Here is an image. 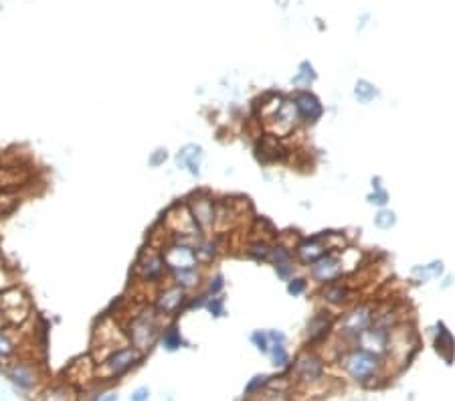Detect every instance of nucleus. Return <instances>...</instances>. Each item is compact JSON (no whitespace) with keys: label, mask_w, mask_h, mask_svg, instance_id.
I'll return each instance as SVG.
<instances>
[{"label":"nucleus","mask_w":455,"mask_h":401,"mask_svg":"<svg viewBox=\"0 0 455 401\" xmlns=\"http://www.w3.org/2000/svg\"><path fill=\"white\" fill-rule=\"evenodd\" d=\"M205 310H208V314H211L213 318H223V316L227 314V310H225V298L223 296L208 298Z\"/></svg>","instance_id":"29"},{"label":"nucleus","mask_w":455,"mask_h":401,"mask_svg":"<svg viewBox=\"0 0 455 401\" xmlns=\"http://www.w3.org/2000/svg\"><path fill=\"white\" fill-rule=\"evenodd\" d=\"M35 401H75V395L69 385H53L47 387L43 393H39V397Z\"/></svg>","instance_id":"23"},{"label":"nucleus","mask_w":455,"mask_h":401,"mask_svg":"<svg viewBox=\"0 0 455 401\" xmlns=\"http://www.w3.org/2000/svg\"><path fill=\"white\" fill-rule=\"evenodd\" d=\"M271 124H273V130L278 136H285V134H290L292 130H295V126L302 122L300 120V114H297V107H295L294 100L292 98H285L281 105H279V110L271 116Z\"/></svg>","instance_id":"14"},{"label":"nucleus","mask_w":455,"mask_h":401,"mask_svg":"<svg viewBox=\"0 0 455 401\" xmlns=\"http://www.w3.org/2000/svg\"><path fill=\"white\" fill-rule=\"evenodd\" d=\"M294 369L297 379H302V381H316V379L322 377L324 363L318 355H314V353H304V355H300L295 359Z\"/></svg>","instance_id":"16"},{"label":"nucleus","mask_w":455,"mask_h":401,"mask_svg":"<svg viewBox=\"0 0 455 401\" xmlns=\"http://www.w3.org/2000/svg\"><path fill=\"white\" fill-rule=\"evenodd\" d=\"M308 290V280L306 278H292L290 282H288V292L292 294V296H302L304 292Z\"/></svg>","instance_id":"36"},{"label":"nucleus","mask_w":455,"mask_h":401,"mask_svg":"<svg viewBox=\"0 0 455 401\" xmlns=\"http://www.w3.org/2000/svg\"><path fill=\"white\" fill-rule=\"evenodd\" d=\"M194 252H196V257H199L201 267L208 266V264H213V262L217 260V255H219L220 239L217 238V236H205V238L201 239V243L194 248Z\"/></svg>","instance_id":"19"},{"label":"nucleus","mask_w":455,"mask_h":401,"mask_svg":"<svg viewBox=\"0 0 455 401\" xmlns=\"http://www.w3.org/2000/svg\"><path fill=\"white\" fill-rule=\"evenodd\" d=\"M16 342L13 341V337H11V332H8V328L0 327V359L4 361V359H13L16 355Z\"/></svg>","instance_id":"25"},{"label":"nucleus","mask_w":455,"mask_h":401,"mask_svg":"<svg viewBox=\"0 0 455 401\" xmlns=\"http://www.w3.org/2000/svg\"><path fill=\"white\" fill-rule=\"evenodd\" d=\"M295 107H297V114H300V120L304 124H316L318 120L322 118L324 114V105L322 102L318 100V95H314L309 89H297L294 95Z\"/></svg>","instance_id":"11"},{"label":"nucleus","mask_w":455,"mask_h":401,"mask_svg":"<svg viewBox=\"0 0 455 401\" xmlns=\"http://www.w3.org/2000/svg\"><path fill=\"white\" fill-rule=\"evenodd\" d=\"M164 227L168 229V236H196V233H201L199 227L192 221L187 199L177 201L172 207H168V211L164 213Z\"/></svg>","instance_id":"9"},{"label":"nucleus","mask_w":455,"mask_h":401,"mask_svg":"<svg viewBox=\"0 0 455 401\" xmlns=\"http://www.w3.org/2000/svg\"><path fill=\"white\" fill-rule=\"evenodd\" d=\"M271 252H273V243H269L267 239H255L247 243L245 248V255L253 260V262H271Z\"/></svg>","instance_id":"22"},{"label":"nucleus","mask_w":455,"mask_h":401,"mask_svg":"<svg viewBox=\"0 0 455 401\" xmlns=\"http://www.w3.org/2000/svg\"><path fill=\"white\" fill-rule=\"evenodd\" d=\"M354 95L360 100V102H370V100H374V95H377V89L372 88L368 81H358L356 83V89H354Z\"/></svg>","instance_id":"30"},{"label":"nucleus","mask_w":455,"mask_h":401,"mask_svg":"<svg viewBox=\"0 0 455 401\" xmlns=\"http://www.w3.org/2000/svg\"><path fill=\"white\" fill-rule=\"evenodd\" d=\"M294 252L300 262H304L306 266H312L314 262H318L322 255L332 252V250H330V245H328L326 233H322V236H314V238H304L295 245Z\"/></svg>","instance_id":"12"},{"label":"nucleus","mask_w":455,"mask_h":401,"mask_svg":"<svg viewBox=\"0 0 455 401\" xmlns=\"http://www.w3.org/2000/svg\"><path fill=\"white\" fill-rule=\"evenodd\" d=\"M15 272H13V267L8 266L2 257H0V292H4V290H8L11 286H15Z\"/></svg>","instance_id":"28"},{"label":"nucleus","mask_w":455,"mask_h":401,"mask_svg":"<svg viewBox=\"0 0 455 401\" xmlns=\"http://www.w3.org/2000/svg\"><path fill=\"white\" fill-rule=\"evenodd\" d=\"M251 342H253L255 349L261 351V353H269V349H271V342H269V337H267L265 330H255V332L251 335Z\"/></svg>","instance_id":"33"},{"label":"nucleus","mask_w":455,"mask_h":401,"mask_svg":"<svg viewBox=\"0 0 455 401\" xmlns=\"http://www.w3.org/2000/svg\"><path fill=\"white\" fill-rule=\"evenodd\" d=\"M160 253L164 257V264L168 272H180V269H191V267H201L199 257L192 245H187L175 238H166L160 245Z\"/></svg>","instance_id":"7"},{"label":"nucleus","mask_w":455,"mask_h":401,"mask_svg":"<svg viewBox=\"0 0 455 401\" xmlns=\"http://www.w3.org/2000/svg\"><path fill=\"white\" fill-rule=\"evenodd\" d=\"M205 290L206 294L211 298L215 296H220L223 294V290H225V276L220 274V272H217V274H213V276H208L205 280Z\"/></svg>","instance_id":"26"},{"label":"nucleus","mask_w":455,"mask_h":401,"mask_svg":"<svg viewBox=\"0 0 455 401\" xmlns=\"http://www.w3.org/2000/svg\"><path fill=\"white\" fill-rule=\"evenodd\" d=\"M160 347L164 351H168V353H177L180 349H184L189 342L184 341V337H182V332L178 330L177 325H170V327H164L160 335Z\"/></svg>","instance_id":"20"},{"label":"nucleus","mask_w":455,"mask_h":401,"mask_svg":"<svg viewBox=\"0 0 455 401\" xmlns=\"http://www.w3.org/2000/svg\"><path fill=\"white\" fill-rule=\"evenodd\" d=\"M203 161H205V149L201 144H194V142L184 144L177 152V156H175V163H177L178 168H184L194 178L201 177V164H203Z\"/></svg>","instance_id":"13"},{"label":"nucleus","mask_w":455,"mask_h":401,"mask_svg":"<svg viewBox=\"0 0 455 401\" xmlns=\"http://www.w3.org/2000/svg\"><path fill=\"white\" fill-rule=\"evenodd\" d=\"M4 377L23 393H32L41 385L43 373L39 363L27 361V359H6V365H2Z\"/></svg>","instance_id":"4"},{"label":"nucleus","mask_w":455,"mask_h":401,"mask_svg":"<svg viewBox=\"0 0 455 401\" xmlns=\"http://www.w3.org/2000/svg\"><path fill=\"white\" fill-rule=\"evenodd\" d=\"M316 79H318V74L314 71V65H312L309 61H302L300 67H297V74H295V77L292 79V83H294V86H302L300 89H304L308 88V86H312Z\"/></svg>","instance_id":"24"},{"label":"nucleus","mask_w":455,"mask_h":401,"mask_svg":"<svg viewBox=\"0 0 455 401\" xmlns=\"http://www.w3.org/2000/svg\"><path fill=\"white\" fill-rule=\"evenodd\" d=\"M134 276L142 284H146V286H154L156 290L160 288L162 284L168 282L170 272L164 264L160 248L148 245L146 250H142V253L136 260V266H134Z\"/></svg>","instance_id":"3"},{"label":"nucleus","mask_w":455,"mask_h":401,"mask_svg":"<svg viewBox=\"0 0 455 401\" xmlns=\"http://www.w3.org/2000/svg\"><path fill=\"white\" fill-rule=\"evenodd\" d=\"M142 361H144V353L140 349H136L130 342L122 344L98 363L95 377L102 381H118L119 377L134 371Z\"/></svg>","instance_id":"2"},{"label":"nucleus","mask_w":455,"mask_h":401,"mask_svg":"<svg viewBox=\"0 0 455 401\" xmlns=\"http://www.w3.org/2000/svg\"><path fill=\"white\" fill-rule=\"evenodd\" d=\"M91 401H119L118 391H110V389H100L95 393V397Z\"/></svg>","instance_id":"38"},{"label":"nucleus","mask_w":455,"mask_h":401,"mask_svg":"<svg viewBox=\"0 0 455 401\" xmlns=\"http://www.w3.org/2000/svg\"><path fill=\"white\" fill-rule=\"evenodd\" d=\"M374 223L382 227V229H389L391 225H395V213L393 211H381L379 215H377V219Z\"/></svg>","instance_id":"37"},{"label":"nucleus","mask_w":455,"mask_h":401,"mask_svg":"<svg viewBox=\"0 0 455 401\" xmlns=\"http://www.w3.org/2000/svg\"><path fill=\"white\" fill-rule=\"evenodd\" d=\"M205 272L203 267H191V269H180V272H170L168 282L177 284L182 290H187L189 294L203 290L205 286Z\"/></svg>","instance_id":"15"},{"label":"nucleus","mask_w":455,"mask_h":401,"mask_svg":"<svg viewBox=\"0 0 455 401\" xmlns=\"http://www.w3.org/2000/svg\"><path fill=\"white\" fill-rule=\"evenodd\" d=\"M269 355H271L273 365H276V367H279V369H285V367H290V355H288V351H285V344H271V349H269Z\"/></svg>","instance_id":"27"},{"label":"nucleus","mask_w":455,"mask_h":401,"mask_svg":"<svg viewBox=\"0 0 455 401\" xmlns=\"http://www.w3.org/2000/svg\"><path fill=\"white\" fill-rule=\"evenodd\" d=\"M189 298H191V294L187 290H182L177 284H162L160 288L156 290V294H154L152 306L164 318H177V316H180V312L187 310Z\"/></svg>","instance_id":"6"},{"label":"nucleus","mask_w":455,"mask_h":401,"mask_svg":"<svg viewBox=\"0 0 455 401\" xmlns=\"http://www.w3.org/2000/svg\"><path fill=\"white\" fill-rule=\"evenodd\" d=\"M267 337L271 344H285V335L281 330H267Z\"/></svg>","instance_id":"40"},{"label":"nucleus","mask_w":455,"mask_h":401,"mask_svg":"<svg viewBox=\"0 0 455 401\" xmlns=\"http://www.w3.org/2000/svg\"><path fill=\"white\" fill-rule=\"evenodd\" d=\"M370 199H372V203H377V205H384V203H386V193H384V191H379L377 194H372Z\"/></svg>","instance_id":"42"},{"label":"nucleus","mask_w":455,"mask_h":401,"mask_svg":"<svg viewBox=\"0 0 455 401\" xmlns=\"http://www.w3.org/2000/svg\"><path fill=\"white\" fill-rule=\"evenodd\" d=\"M435 344H437V351H439L441 355H447L445 351H449V355H451V347H454V341H451V335L445 330V328L441 327L439 335H437V341H435Z\"/></svg>","instance_id":"34"},{"label":"nucleus","mask_w":455,"mask_h":401,"mask_svg":"<svg viewBox=\"0 0 455 401\" xmlns=\"http://www.w3.org/2000/svg\"><path fill=\"white\" fill-rule=\"evenodd\" d=\"M342 367L356 381H368L374 377V373L379 369V356L372 351L360 347V349H354V351L342 356Z\"/></svg>","instance_id":"8"},{"label":"nucleus","mask_w":455,"mask_h":401,"mask_svg":"<svg viewBox=\"0 0 455 401\" xmlns=\"http://www.w3.org/2000/svg\"><path fill=\"white\" fill-rule=\"evenodd\" d=\"M332 328V316L330 312H318L316 316H312L308 322V341L312 344L326 341L328 332Z\"/></svg>","instance_id":"18"},{"label":"nucleus","mask_w":455,"mask_h":401,"mask_svg":"<svg viewBox=\"0 0 455 401\" xmlns=\"http://www.w3.org/2000/svg\"><path fill=\"white\" fill-rule=\"evenodd\" d=\"M342 272H344V262H342V255H338L336 252H328L309 266V276L322 286L340 280Z\"/></svg>","instance_id":"10"},{"label":"nucleus","mask_w":455,"mask_h":401,"mask_svg":"<svg viewBox=\"0 0 455 401\" xmlns=\"http://www.w3.org/2000/svg\"><path fill=\"white\" fill-rule=\"evenodd\" d=\"M208 294L205 290H199V292H192L191 298H189V306L187 310H201V308H206V302H208Z\"/></svg>","instance_id":"32"},{"label":"nucleus","mask_w":455,"mask_h":401,"mask_svg":"<svg viewBox=\"0 0 455 401\" xmlns=\"http://www.w3.org/2000/svg\"><path fill=\"white\" fill-rule=\"evenodd\" d=\"M130 401H150V389H148V387H138V389H134L132 395H130Z\"/></svg>","instance_id":"39"},{"label":"nucleus","mask_w":455,"mask_h":401,"mask_svg":"<svg viewBox=\"0 0 455 401\" xmlns=\"http://www.w3.org/2000/svg\"><path fill=\"white\" fill-rule=\"evenodd\" d=\"M164 316L158 314V310L148 304L142 306L138 312H134L126 325V337L128 342L134 344L136 349H140L146 355L150 349H154L158 341H160L162 330H164Z\"/></svg>","instance_id":"1"},{"label":"nucleus","mask_w":455,"mask_h":401,"mask_svg":"<svg viewBox=\"0 0 455 401\" xmlns=\"http://www.w3.org/2000/svg\"><path fill=\"white\" fill-rule=\"evenodd\" d=\"M265 381H267V375H257V377H253V381L247 385V393H253V391H257L259 387H264Z\"/></svg>","instance_id":"41"},{"label":"nucleus","mask_w":455,"mask_h":401,"mask_svg":"<svg viewBox=\"0 0 455 401\" xmlns=\"http://www.w3.org/2000/svg\"><path fill=\"white\" fill-rule=\"evenodd\" d=\"M0 371H2V359H0Z\"/></svg>","instance_id":"43"},{"label":"nucleus","mask_w":455,"mask_h":401,"mask_svg":"<svg viewBox=\"0 0 455 401\" xmlns=\"http://www.w3.org/2000/svg\"><path fill=\"white\" fill-rule=\"evenodd\" d=\"M257 158L264 161V163H276V161H281L283 156H288L285 149L281 146V140L278 136L273 134H267L264 136L259 142H257Z\"/></svg>","instance_id":"17"},{"label":"nucleus","mask_w":455,"mask_h":401,"mask_svg":"<svg viewBox=\"0 0 455 401\" xmlns=\"http://www.w3.org/2000/svg\"><path fill=\"white\" fill-rule=\"evenodd\" d=\"M217 203L219 201L208 191H205V189L192 191L187 197V205L191 209L192 221L199 227V231L205 233V236H213V231H215V225H217Z\"/></svg>","instance_id":"5"},{"label":"nucleus","mask_w":455,"mask_h":401,"mask_svg":"<svg viewBox=\"0 0 455 401\" xmlns=\"http://www.w3.org/2000/svg\"><path fill=\"white\" fill-rule=\"evenodd\" d=\"M350 294H353L350 288L346 284H340L338 280L332 284H326L322 288L324 302H328V304H344L350 300Z\"/></svg>","instance_id":"21"},{"label":"nucleus","mask_w":455,"mask_h":401,"mask_svg":"<svg viewBox=\"0 0 455 401\" xmlns=\"http://www.w3.org/2000/svg\"><path fill=\"white\" fill-rule=\"evenodd\" d=\"M276 274H278L279 280H285V282H290L292 278H294L295 274V264L294 262H285V264H276Z\"/></svg>","instance_id":"35"},{"label":"nucleus","mask_w":455,"mask_h":401,"mask_svg":"<svg viewBox=\"0 0 455 401\" xmlns=\"http://www.w3.org/2000/svg\"><path fill=\"white\" fill-rule=\"evenodd\" d=\"M170 158V152L166 146H158V149H154L150 152V158H148V166H152V168H158L162 164L166 163Z\"/></svg>","instance_id":"31"}]
</instances>
